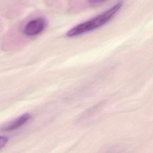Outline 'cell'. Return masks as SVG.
Listing matches in <instances>:
<instances>
[{"label":"cell","instance_id":"cell-1","mask_svg":"<svg viewBox=\"0 0 153 153\" xmlns=\"http://www.w3.org/2000/svg\"><path fill=\"white\" fill-rule=\"evenodd\" d=\"M123 5V2H119L94 17L75 26L66 32V36L69 38L77 36L102 26L117 15Z\"/></svg>","mask_w":153,"mask_h":153},{"label":"cell","instance_id":"cell-2","mask_svg":"<svg viewBox=\"0 0 153 153\" xmlns=\"http://www.w3.org/2000/svg\"><path fill=\"white\" fill-rule=\"evenodd\" d=\"M48 22L42 17L34 18L29 21L25 25L23 32L28 36H34L39 35L47 27Z\"/></svg>","mask_w":153,"mask_h":153},{"label":"cell","instance_id":"cell-3","mask_svg":"<svg viewBox=\"0 0 153 153\" xmlns=\"http://www.w3.org/2000/svg\"><path fill=\"white\" fill-rule=\"evenodd\" d=\"M31 118V115L29 113H25L18 117L8 124L2 127V130L12 131L16 130L27 123Z\"/></svg>","mask_w":153,"mask_h":153},{"label":"cell","instance_id":"cell-4","mask_svg":"<svg viewBox=\"0 0 153 153\" xmlns=\"http://www.w3.org/2000/svg\"><path fill=\"white\" fill-rule=\"evenodd\" d=\"M7 142H8V138L6 136H1L0 137V148H1V149H3V148L5 146Z\"/></svg>","mask_w":153,"mask_h":153}]
</instances>
